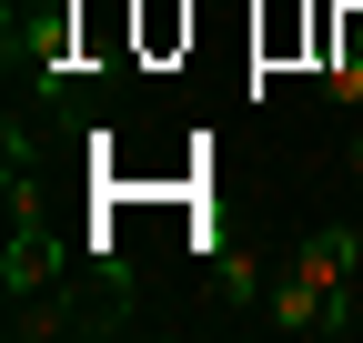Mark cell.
<instances>
[{
	"mask_svg": "<svg viewBox=\"0 0 363 343\" xmlns=\"http://www.w3.org/2000/svg\"><path fill=\"white\" fill-rule=\"evenodd\" d=\"M353 263H363V232H303L293 242V273L323 293L333 313H353Z\"/></svg>",
	"mask_w": 363,
	"mask_h": 343,
	"instance_id": "1",
	"label": "cell"
},
{
	"mask_svg": "<svg viewBox=\"0 0 363 343\" xmlns=\"http://www.w3.org/2000/svg\"><path fill=\"white\" fill-rule=\"evenodd\" d=\"M262 323H272V333H343V313H333V303H323V293H313L293 263L272 273V293H262Z\"/></svg>",
	"mask_w": 363,
	"mask_h": 343,
	"instance_id": "2",
	"label": "cell"
},
{
	"mask_svg": "<svg viewBox=\"0 0 363 343\" xmlns=\"http://www.w3.org/2000/svg\"><path fill=\"white\" fill-rule=\"evenodd\" d=\"M51 273H61V242L40 232V212H30V223L11 232V252H0V293H11V303H21V293H40Z\"/></svg>",
	"mask_w": 363,
	"mask_h": 343,
	"instance_id": "3",
	"label": "cell"
},
{
	"mask_svg": "<svg viewBox=\"0 0 363 343\" xmlns=\"http://www.w3.org/2000/svg\"><path fill=\"white\" fill-rule=\"evenodd\" d=\"M11 333H30V343H51V333H71V303H61L51 283H40V293H21V303H11Z\"/></svg>",
	"mask_w": 363,
	"mask_h": 343,
	"instance_id": "4",
	"label": "cell"
},
{
	"mask_svg": "<svg viewBox=\"0 0 363 343\" xmlns=\"http://www.w3.org/2000/svg\"><path fill=\"white\" fill-rule=\"evenodd\" d=\"M212 283H222V293H233V303H262V293H272V283H262V263H252V252H212Z\"/></svg>",
	"mask_w": 363,
	"mask_h": 343,
	"instance_id": "5",
	"label": "cell"
},
{
	"mask_svg": "<svg viewBox=\"0 0 363 343\" xmlns=\"http://www.w3.org/2000/svg\"><path fill=\"white\" fill-rule=\"evenodd\" d=\"M172 40H192V11L182 0H142V51H172Z\"/></svg>",
	"mask_w": 363,
	"mask_h": 343,
	"instance_id": "6",
	"label": "cell"
},
{
	"mask_svg": "<svg viewBox=\"0 0 363 343\" xmlns=\"http://www.w3.org/2000/svg\"><path fill=\"white\" fill-rule=\"evenodd\" d=\"M353 182H363V142H353Z\"/></svg>",
	"mask_w": 363,
	"mask_h": 343,
	"instance_id": "7",
	"label": "cell"
}]
</instances>
